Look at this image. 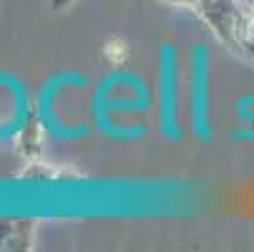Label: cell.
Here are the masks:
<instances>
[{"mask_svg": "<svg viewBox=\"0 0 254 252\" xmlns=\"http://www.w3.org/2000/svg\"><path fill=\"white\" fill-rule=\"evenodd\" d=\"M174 68H171V63L166 61L164 66H161V126H164V131L166 134H171V136H176L174 131H171V126H174V116H176V81H174Z\"/></svg>", "mask_w": 254, "mask_h": 252, "instance_id": "cell-1", "label": "cell"}]
</instances>
